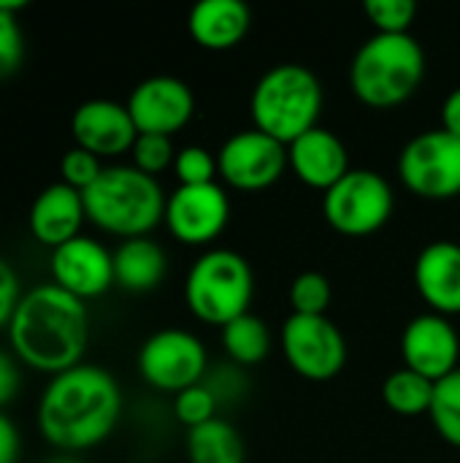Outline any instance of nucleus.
<instances>
[{"label":"nucleus","instance_id":"f8f14e48","mask_svg":"<svg viewBox=\"0 0 460 463\" xmlns=\"http://www.w3.org/2000/svg\"><path fill=\"white\" fill-rule=\"evenodd\" d=\"M230 220V201L222 184H179L165 201V228L187 247H206L222 236Z\"/></svg>","mask_w":460,"mask_h":463},{"label":"nucleus","instance_id":"f3484780","mask_svg":"<svg viewBox=\"0 0 460 463\" xmlns=\"http://www.w3.org/2000/svg\"><path fill=\"white\" fill-rule=\"evenodd\" d=\"M287 165L298 182L328 193L350 171V152L333 130L317 125L287 144Z\"/></svg>","mask_w":460,"mask_h":463},{"label":"nucleus","instance_id":"0eeeda50","mask_svg":"<svg viewBox=\"0 0 460 463\" xmlns=\"http://www.w3.org/2000/svg\"><path fill=\"white\" fill-rule=\"evenodd\" d=\"M396 209L390 182L371 168H350L323 193V217L342 236H371L388 225Z\"/></svg>","mask_w":460,"mask_h":463},{"label":"nucleus","instance_id":"c756f323","mask_svg":"<svg viewBox=\"0 0 460 463\" xmlns=\"http://www.w3.org/2000/svg\"><path fill=\"white\" fill-rule=\"evenodd\" d=\"M363 11L369 22L377 27V33H409L415 16H418V3L415 0H366Z\"/></svg>","mask_w":460,"mask_h":463},{"label":"nucleus","instance_id":"bb28decb","mask_svg":"<svg viewBox=\"0 0 460 463\" xmlns=\"http://www.w3.org/2000/svg\"><path fill=\"white\" fill-rule=\"evenodd\" d=\"M333 298L331 279L323 271H301L290 285L293 315H325Z\"/></svg>","mask_w":460,"mask_h":463},{"label":"nucleus","instance_id":"6e6552de","mask_svg":"<svg viewBox=\"0 0 460 463\" xmlns=\"http://www.w3.org/2000/svg\"><path fill=\"white\" fill-rule=\"evenodd\" d=\"M399 176L423 201L458 198L460 138L442 128L412 136L399 155Z\"/></svg>","mask_w":460,"mask_h":463},{"label":"nucleus","instance_id":"f03ea898","mask_svg":"<svg viewBox=\"0 0 460 463\" xmlns=\"http://www.w3.org/2000/svg\"><path fill=\"white\" fill-rule=\"evenodd\" d=\"M5 331L22 366L57 377L81 364L89 345V312L81 298L46 282L22 296Z\"/></svg>","mask_w":460,"mask_h":463},{"label":"nucleus","instance_id":"e433bc0d","mask_svg":"<svg viewBox=\"0 0 460 463\" xmlns=\"http://www.w3.org/2000/svg\"><path fill=\"white\" fill-rule=\"evenodd\" d=\"M442 130L460 138V87H455L442 103Z\"/></svg>","mask_w":460,"mask_h":463},{"label":"nucleus","instance_id":"4c0bfd02","mask_svg":"<svg viewBox=\"0 0 460 463\" xmlns=\"http://www.w3.org/2000/svg\"><path fill=\"white\" fill-rule=\"evenodd\" d=\"M46 463H84V461H79L76 456H68V453H62V456H54L52 461H46Z\"/></svg>","mask_w":460,"mask_h":463},{"label":"nucleus","instance_id":"4be33fe9","mask_svg":"<svg viewBox=\"0 0 460 463\" xmlns=\"http://www.w3.org/2000/svg\"><path fill=\"white\" fill-rule=\"evenodd\" d=\"M184 448L190 463H247L244 437L225 418H214L198 429H190Z\"/></svg>","mask_w":460,"mask_h":463},{"label":"nucleus","instance_id":"473e14b6","mask_svg":"<svg viewBox=\"0 0 460 463\" xmlns=\"http://www.w3.org/2000/svg\"><path fill=\"white\" fill-rule=\"evenodd\" d=\"M103 168L106 165H103L100 157H95L92 152H87L81 146H73L60 160V176H62L60 182H65L68 187L84 193V190H89L98 182V176L103 174Z\"/></svg>","mask_w":460,"mask_h":463},{"label":"nucleus","instance_id":"20e7f679","mask_svg":"<svg viewBox=\"0 0 460 463\" xmlns=\"http://www.w3.org/2000/svg\"><path fill=\"white\" fill-rule=\"evenodd\" d=\"M81 195L87 220L119 239L149 236L163 222L168 201L160 182L133 165H106Z\"/></svg>","mask_w":460,"mask_h":463},{"label":"nucleus","instance_id":"5701e85b","mask_svg":"<svg viewBox=\"0 0 460 463\" xmlns=\"http://www.w3.org/2000/svg\"><path fill=\"white\" fill-rule=\"evenodd\" d=\"M222 347H225L228 361H233L244 369L258 366L271 353V334H268L266 320H260L252 312L230 320L222 328Z\"/></svg>","mask_w":460,"mask_h":463},{"label":"nucleus","instance_id":"9b49d317","mask_svg":"<svg viewBox=\"0 0 460 463\" xmlns=\"http://www.w3.org/2000/svg\"><path fill=\"white\" fill-rule=\"evenodd\" d=\"M217 168L225 184L241 193H260L268 190L282 179L287 165V144L277 141L274 136L249 128L239 130L217 152Z\"/></svg>","mask_w":460,"mask_h":463},{"label":"nucleus","instance_id":"cd10ccee","mask_svg":"<svg viewBox=\"0 0 460 463\" xmlns=\"http://www.w3.org/2000/svg\"><path fill=\"white\" fill-rule=\"evenodd\" d=\"M176 152L174 149V141L168 136H146V133H138L130 155H133V168L149 174L157 179V174L174 168V160H176Z\"/></svg>","mask_w":460,"mask_h":463},{"label":"nucleus","instance_id":"6ab92c4d","mask_svg":"<svg viewBox=\"0 0 460 463\" xmlns=\"http://www.w3.org/2000/svg\"><path fill=\"white\" fill-rule=\"evenodd\" d=\"M87 222L84 195L65 182H54L43 187L27 214L30 233L38 244L57 250L70 239L81 236V225Z\"/></svg>","mask_w":460,"mask_h":463},{"label":"nucleus","instance_id":"72a5a7b5","mask_svg":"<svg viewBox=\"0 0 460 463\" xmlns=\"http://www.w3.org/2000/svg\"><path fill=\"white\" fill-rule=\"evenodd\" d=\"M22 285H19V274L14 271V266L8 260L0 258V331L8 328L19 301H22Z\"/></svg>","mask_w":460,"mask_h":463},{"label":"nucleus","instance_id":"2eb2a0df","mask_svg":"<svg viewBox=\"0 0 460 463\" xmlns=\"http://www.w3.org/2000/svg\"><path fill=\"white\" fill-rule=\"evenodd\" d=\"M49 271L57 288L81 301H89L114 285V252H108L98 239L76 236L68 244L52 250Z\"/></svg>","mask_w":460,"mask_h":463},{"label":"nucleus","instance_id":"f704fd0d","mask_svg":"<svg viewBox=\"0 0 460 463\" xmlns=\"http://www.w3.org/2000/svg\"><path fill=\"white\" fill-rule=\"evenodd\" d=\"M19 385H22L19 361L11 353L0 350V412H3V407H8L16 399Z\"/></svg>","mask_w":460,"mask_h":463},{"label":"nucleus","instance_id":"2f4dec72","mask_svg":"<svg viewBox=\"0 0 460 463\" xmlns=\"http://www.w3.org/2000/svg\"><path fill=\"white\" fill-rule=\"evenodd\" d=\"M174 174L179 184H211L217 182V155H211L206 146H182L174 160Z\"/></svg>","mask_w":460,"mask_h":463},{"label":"nucleus","instance_id":"c85d7f7f","mask_svg":"<svg viewBox=\"0 0 460 463\" xmlns=\"http://www.w3.org/2000/svg\"><path fill=\"white\" fill-rule=\"evenodd\" d=\"M217 399L211 396V391L201 383V385H192L182 393L174 396V415L176 420L190 431V429H198L209 420L217 418Z\"/></svg>","mask_w":460,"mask_h":463},{"label":"nucleus","instance_id":"f257e3e1","mask_svg":"<svg viewBox=\"0 0 460 463\" xmlns=\"http://www.w3.org/2000/svg\"><path fill=\"white\" fill-rule=\"evenodd\" d=\"M122 418V391L111 372L95 364H79L57 377L41 393L38 431L60 453L76 456L106 442Z\"/></svg>","mask_w":460,"mask_h":463},{"label":"nucleus","instance_id":"9d476101","mask_svg":"<svg viewBox=\"0 0 460 463\" xmlns=\"http://www.w3.org/2000/svg\"><path fill=\"white\" fill-rule=\"evenodd\" d=\"M282 353L298 377L328 383L347 364V339L328 315H290L282 326Z\"/></svg>","mask_w":460,"mask_h":463},{"label":"nucleus","instance_id":"b1692460","mask_svg":"<svg viewBox=\"0 0 460 463\" xmlns=\"http://www.w3.org/2000/svg\"><path fill=\"white\" fill-rule=\"evenodd\" d=\"M434 388H437V383H431L428 377L404 366L385 377L382 402L390 412H396L401 418H420V415L431 412Z\"/></svg>","mask_w":460,"mask_h":463},{"label":"nucleus","instance_id":"1a4fd4ad","mask_svg":"<svg viewBox=\"0 0 460 463\" xmlns=\"http://www.w3.org/2000/svg\"><path fill=\"white\" fill-rule=\"evenodd\" d=\"M209 372L203 342L184 328L155 331L138 350V374L146 385L163 393H182L201 385Z\"/></svg>","mask_w":460,"mask_h":463},{"label":"nucleus","instance_id":"39448f33","mask_svg":"<svg viewBox=\"0 0 460 463\" xmlns=\"http://www.w3.org/2000/svg\"><path fill=\"white\" fill-rule=\"evenodd\" d=\"M323 84L301 62H279L268 68L252 87V125L282 144L296 141L317 128L323 111Z\"/></svg>","mask_w":460,"mask_h":463},{"label":"nucleus","instance_id":"aec40b11","mask_svg":"<svg viewBox=\"0 0 460 463\" xmlns=\"http://www.w3.org/2000/svg\"><path fill=\"white\" fill-rule=\"evenodd\" d=\"M252 27V11L244 0H201L190 8V38L209 52L236 49Z\"/></svg>","mask_w":460,"mask_h":463},{"label":"nucleus","instance_id":"7ed1b4c3","mask_svg":"<svg viewBox=\"0 0 460 463\" xmlns=\"http://www.w3.org/2000/svg\"><path fill=\"white\" fill-rule=\"evenodd\" d=\"M423 76L426 52L412 33H374L358 46L350 62L355 98L377 111L407 103L420 90Z\"/></svg>","mask_w":460,"mask_h":463},{"label":"nucleus","instance_id":"412c9836","mask_svg":"<svg viewBox=\"0 0 460 463\" xmlns=\"http://www.w3.org/2000/svg\"><path fill=\"white\" fill-rule=\"evenodd\" d=\"M168 271V258L163 247L149 239H125L114 250V285L127 293H149L155 290Z\"/></svg>","mask_w":460,"mask_h":463},{"label":"nucleus","instance_id":"423d86ee","mask_svg":"<svg viewBox=\"0 0 460 463\" xmlns=\"http://www.w3.org/2000/svg\"><path fill=\"white\" fill-rule=\"evenodd\" d=\"M252 293L255 274L249 260L228 247L206 250L184 279V304L206 326L225 328L230 320L247 315Z\"/></svg>","mask_w":460,"mask_h":463},{"label":"nucleus","instance_id":"7c9ffc66","mask_svg":"<svg viewBox=\"0 0 460 463\" xmlns=\"http://www.w3.org/2000/svg\"><path fill=\"white\" fill-rule=\"evenodd\" d=\"M203 385L211 391V396L217 399L220 407L241 402L247 396V391H249V380H247L244 366H239L233 361H225L220 366H209V372L203 377Z\"/></svg>","mask_w":460,"mask_h":463},{"label":"nucleus","instance_id":"a211bd4d","mask_svg":"<svg viewBox=\"0 0 460 463\" xmlns=\"http://www.w3.org/2000/svg\"><path fill=\"white\" fill-rule=\"evenodd\" d=\"M415 288L434 315H460V244L450 239L431 241L415 260Z\"/></svg>","mask_w":460,"mask_h":463},{"label":"nucleus","instance_id":"ddd939ff","mask_svg":"<svg viewBox=\"0 0 460 463\" xmlns=\"http://www.w3.org/2000/svg\"><path fill=\"white\" fill-rule=\"evenodd\" d=\"M127 111L138 133L174 138L195 114V95L176 76H149L138 81L127 98Z\"/></svg>","mask_w":460,"mask_h":463},{"label":"nucleus","instance_id":"c9c22d12","mask_svg":"<svg viewBox=\"0 0 460 463\" xmlns=\"http://www.w3.org/2000/svg\"><path fill=\"white\" fill-rule=\"evenodd\" d=\"M19 431L14 426V420L0 412V463H16L19 456Z\"/></svg>","mask_w":460,"mask_h":463},{"label":"nucleus","instance_id":"4468645a","mask_svg":"<svg viewBox=\"0 0 460 463\" xmlns=\"http://www.w3.org/2000/svg\"><path fill=\"white\" fill-rule=\"evenodd\" d=\"M404 366L428 377L431 383L445 380L460 369V336L450 317L426 312L407 323L401 334Z\"/></svg>","mask_w":460,"mask_h":463},{"label":"nucleus","instance_id":"393cba45","mask_svg":"<svg viewBox=\"0 0 460 463\" xmlns=\"http://www.w3.org/2000/svg\"><path fill=\"white\" fill-rule=\"evenodd\" d=\"M428 418L447 445L460 448V369L437 383Z\"/></svg>","mask_w":460,"mask_h":463},{"label":"nucleus","instance_id":"dca6fc26","mask_svg":"<svg viewBox=\"0 0 460 463\" xmlns=\"http://www.w3.org/2000/svg\"><path fill=\"white\" fill-rule=\"evenodd\" d=\"M70 136L76 146L106 160L130 152L138 138V130L125 103L92 98L76 106L70 117Z\"/></svg>","mask_w":460,"mask_h":463},{"label":"nucleus","instance_id":"a878e982","mask_svg":"<svg viewBox=\"0 0 460 463\" xmlns=\"http://www.w3.org/2000/svg\"><path fill=\"white\" fill-rule=\"evenodd\" d=\"M27 0H0V79L19 71L24 60V35L19 27V11Z\"/></svg>","mask_w":460,"mask_h":463}]
</instances>
